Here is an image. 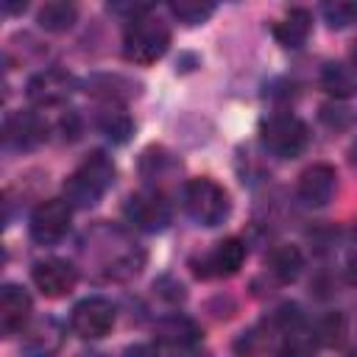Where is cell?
<instances>
[{"label":"cell","instance_id":"cell-23","mask_svg":"<svg viewBox=\"0 0 357 357\" xmlns=\"http://www.w3.org/2000/svg\"><path fill=\"white\" fill-rule=\"evenodd\" d=\"M167 8L184 25H201L215 14V3H209V0H176Z\"/></svg>","mask_w":357,"mask_h":357},{"label":"cell","instance_id":"cell-34","mask_svg":"<svg viewBox=\"0 0 357 357\" xmlns=\"http://www.w3.org/2000/svg\"><path fill=\"white\" fill-rule=\"evenodd\" d=\"M354 237H357V223H354Z\"/></svg>","mask_w":357,"mask_h":357},{"label":"cell","instance_id":"cell-20","mask_svg":"<svg viewBox=\"0 0 357 357\" xmlns=\"http://www.w3.org/2000/svg\"><path fill=\"white\" fill-rule=\"evenodd\" d=\"M321 86L335 100H346V98L357 95V73L340 61H326L321 67Z\"/></svg>","mask_w":357,"mask_h":357},{"label":"cell","instance_id":"cell-5","mask_svg":"<svg viewBox=\"0 0 357 357\" xmlns=\"http://www.w3.org/2000/svg\"><path fill=\"white\" fill-rule=\"evenodd\" d=\"M117 321V310L103 296H86L81 298L70 312V329L81 340H100L112 332Z\"/></svg>","mask_w":357,"mask_h":357},{"label":"cell","instance_id":"cell-14","mask_svg":"<svg viewBox=\"0 0 357 357\" xmlns=\"http://www.w3.org/2000/svg\"><path fill=\"white\" fill-rule=\"evenodd\" d=\"M31 310H33V301L25 287L14 282L0 287V332L6 337L22 332L31 324Z\"/></svg>","mask_w":357,"mask_h":357},{"label":"cell","instance_id":"cell-18","mask_svg":"<svg viewBox=\"0 0 357 357\" xmlns=\"http://www.w3.org/2000/svg\"><path fill=\"white\" fill-rule=\"evenodd\" d=\"M153 332L156 340L170 349H190L201 340V326L187 315H167L153 326Z\"/></svg>","mask_w":357,"mask_h":357},{"label":"cell","instance_id":"cell-3","mask_svg":"<svg viewBox=\"0 0 357 357\" xmlns=\"http://www.w3.org/2000/svg\"><path fill=\"white\" fill-rule=\"evenodd\" d=\"M181 204H184V212L198 226H218L231 212L229 192L209 176L187 178L184 187H181Z\"/></svg>","mask_w":357,"mask_h":357},{"label":"cell","instance_id":"cell-29","mask_svg":"<svg viewBox=\"0 0 357 357\" xmlns=\"http://www.w3.org/2000/svg\"><path fill=\"white\" fill-rule=\"evenodd\" d=\"M346 276H349V282H351V284H357V251L346 259Z\"/></svg>","mask_w":357,"mask_h":357},{"label":"cell","instance_id":"cell-11","mask_svg":"<svg viewBox=\"0 0 357 357\" xmlns=\"http://www.w3.org/2000/svg\"><path fill=\"white\" fill-rule=\"evenodd\" d=\"M47 120L36 112H14L3 123V142L11 151H31L47 139Z\"/></svg>","mask_w":357,"mask_h":357},{"label":"cell","instance_id":"cell-24","mask_svg":"<svg viewBox=\"0 0 357 357\" xmlns=\"http://www.w3.org/2000/svg\"><path fill=\"white\" fill-rule=\"evenodd\" d=\"M315 343H324V346H340L343 337H346V318L343 312H326L318 326H315Z\"/></svg>","mask_w":357,"mask_h":357},{"label":"cell","instance_id":"cell-25","mask_svg":"<svg viewBox=\"0 0 357 357\" xmlns=\"http://www.w3.org/2000/svg\"><path fill=\"white\" fill-rule=\"evenodd\" d=\"M321 14H324V20H326L329 28H346V25L357 22V3H346V0L324 3L321 6Z\"/></svg>","mask_w":357,"mask_h":357},{"label":"cell","instance_id":"cell-1","mask_svg":"<svg viewBox=\"0 0 357 357\" xmlns=\"http://www.w3.org/2000/svg\"><path fill=\"white\" fill-rule=\"evenodd\" d=\"M114 176H117V167L112 156H106L103 151H92L64 178V198L70 201V206H78V209L95 206L106 195V190L114 184Z\"/></svg>","mask_w":357,"mask_h":357},{"label":"cell","instance_id":"cell-15","mask_svg":"<svg viewBox=\"0 0 357 357\" xmlns=\"http://www.w3.org/2000/svg\"><path fill=\"white\" fill-rule=\"evenodd\" d=\"M84 86L92 98H100L106 106H120V103L131 100L134 95H139V84H134L131 78H126L120 73H98V75L86 78Z\"/></svg>","mask_w":357,"mask_h":357},{"label":"cell","instance_id":"cell-12","mask_svg":"<svg viewBox=\"0 0 357 357\" xmlns=\"http://www.w3.org/2000/svg\"><path fill=\"white\" fill-rule=\"evenodd\" d=\"M245 254H248V248H245V243L240 237H226L209 254H204L201 259H195L192 268L204 279H212V276H234L243 268Z\"/></svg>","mask_w":357,"mask_h":357},{"label":"cell","instance_id":"cell-32","mask_svg":"<svg viewBox=\"0 0 357 357\" xmlns=\"http://www.w3.org/2000/svg\"><path fill=\"white\" fill-rule=\"evenodd\" d=\"M351 70L357 73V42H354V47H351Z\"/></svg>","mask_w":357,"mask_h":357},{"label":"cell","instance_id":"cell-30","mask_svg":"<svg viewBox=\"0 0 357 357\" xmlns=\"http://www.w3.org/2000/svg\"><path fill=\"white\" fill-rule=\"evenodd\" d=\"M3 11H6V14H17V11H25V3H3Z\"/></svg>","mask_w":357,"mask_h":357},{"label":"cell","instance_id":"cell-19","mask_svg":"<svg viewBox=\"0 0 357 357\" xmlns=\"http://www.w3.org/2000/svg\"><path fill=\"white\" fill-rule=\"evenodd\" d=\"M301 268H304V257H301L298 245L279 243V245L271 248V254H268V271H271V276L276 282H282V284L296 282L298 273H301Z\"/></svg>","mask_w":357,"mask_h":357},{"label":"cell","instance_id":"cell-26","mask_svg":"<svg viewBox=\"0 0 357 357\" xmlns=\"http://www.w3.org/2000/svg\"><path fill=\"white\" fill-rule=\"evenodd\" d=\"M290 337L284 340V346H282V354L279 357H312L315 354V337H304L301 332H287Z\"/></svg>","mask_w":357,"mask_h":357},{"label":"cell","instance_id":"cell-7","mask_svg":"<svg viewBox=\"0 0 357 357\" xmlns=\"http://www.w3.org/2000/svg\"><path fill=\"white\" fill-rule=\"evenodd\" d=\"M70 220H73V206L67 198H47L42 201L33 212H31V223L28 231L33 237V243L39 245H53L59 243L67 231H70Z\"/></svg>","mask_w":357,"mask_h":357},{"label":"cell","instance_id":"cell-17","mask_svg":"<svg viewBox=\"0 0 357 357\" xmlns=\"http://www.w3.org/2000/svg\"><path fill=\"white\" fill-rule=\"evenodd\" d=\"M178 159L173 156V153H167L165 148H148V151H142V156H139V173H142V178L148 181V190H159V192H165V181L170 178V176H176L178 173ZM167 195V192H165Z\"/></svg>","mask_w":357,"mask_h":357},{"label":"cell","instance_id":"cell-16","mask_svg":"<svg viewBox=\"0 0 357 357\" xmlns=\"http://www.w3.org/2000/svg\"><path fill=\"white\" fill-rule=\"evenodd\" d=\"M273 39L282 45V47H290V50H296V47H301L307 39H310V33H312V14L307 11V8H290V11H284V17L282 20H276L273 22Z\"/></svg>","mask_w":357,"mask_h":357},{"label":"cell","instance_id":"cell-28","mask_svg":"<svg viewBox=\"0 0 357 357\" xmlns=\"http://www.w3.org/2000/svg\"><path fill=\"white\" fill-rule=\"evenodd\" d=\"M59 131H61V137L64 139H78V134H81V117L75 114V112H67L61 120H59Z\"/></svg>","mask_w":357,"mask_h":357},{"label":"cell","instance_id":"cell-9","mask_svg":"<svg viewBox=\"0 0 357 357\" xmlns=\"http://www.w3.org/2000/svg\"><path fill=\"white\" fill-rule=\"evenodd\" d=\"M31 282L45 298H61V296L73 293V287L78 282V271L73 262H67L61 257H45V259L33 262Z\"/></svg>","mask_w":357,"mask_h":357},{"label":"cell","instance_id":"cell-31","mask_svg":"<svg viewBox=\"0 0 357 357\" xmlns=\"http://www.w3.org/2000/svg\"><path fill=\"white\" fill-rule=\"evenodd\" d=\"M349 162H351V167H357V139H354L351 148H349Z\"/></svg>","mask_w":357,"mask_h":357},{"label":"cell","instance_id":"cell-8","mask_svg":"<svg viewBox=\"0 0 357 357\" xmlns=\"http://www.w3.org/2000/svg\"><path fill=\"white\" fill-rule=\"evenodd\" d=\"M78 81L61 70V67H47V70H39L28 78L25 84V95L33 106L39 109H50V106H61L73 92H75Z\"/></svg>","mask_w":357,"mask_h":357},{"label":"cell","instance_id":"cell-4","mask_svg":"<svg viewBox=\"0 0 357 357\" xmlns=\"http://www.w3.org/2000/svg\"><path fill=\"white\" fill-rule=\"evenodd\" d=\"M262 148L276 159H296L310 145V128L301 117L290 112H276L259 123Z\"/></svg>","mask_w":357,"mask_h":357},{"label":"cell","instance_id":"cell-2","mask_svg":"<svg viewBox=\"0 0 357 357\" xmlns=\"http://www.w3.org/2000/svg\"><path fill=\"white\" fill-rule=\"evenodd\" d=\"M170 47V28L153 14L126 22L123 33V59L131 64H153Z\"/></svg>","mask_w":357,"mask_h":357},{"label":"cell","instance_id":"cell-6","mask_svg":"<svg viewBox=\"0 0 357 357\" xmlns=\"http://www.w3.org/2000/svg\"><path fill=\"white\" fill-rule=\"evenodd\" d=\"M123 215L139 231H162L170 223V201L159 190H139L126 198Z\"/></svg>","mask_w":357,"mask_h":357},{"label":"cell","instance_id":"cell-33","mask_svg":"<svg viewBox=\"0 0 357 357\" xmlns=\"http://www.w3.org/2000/svg\"><path fill=\"white\" fill-rule=\"evenodd\" d=\"M78 357H106V354H100V351H81Z\"/></svg>","mask_w":357,"mask_h":357},{"label":"cell","instance_id":"cell-10","mask_svg":"<svg viewBox=\"0 0 357 357\" xmlns=\"http://www.w3.org/2000/svg\"><path fill=\"white\" fill-rule=\"evenodd\" d=\"M64 346V326L53 318H36L22 329L20 340V354L22 357H56Z\"/></svg>","mask_w":357,"mask_h":357},{"label":"cell","instance_id":"cell-13","mask_svg":"<svg viewBox=\"0 0 357 357\" xmlns=\"http://www.w3.org/2000/svg\"><path fill=\"white\" fill-rule=\"evenodd\" d=\"M335 190H337V173L326 162H315L307 170H301L296 184V192L307 206H326L335 198Z\"/></svg>","mask_w":357,"mask_h":357},{"label":"cell","instance_id":"cell-27","mask_svg":"<svg viewBox=\"0 0 357 357\" xmlns=\"http://www.w3.org/2000/svg\"><path fill=\"white\" fill-rule=\"evenodd\" d=\"M321 120L332 128H346L351 123V112L343 109V106H324L321 109Z\"/></svg>","mask_w":357,"mask_h":357},{"label":"cell","instance_id":"cell-22","mask_svg":"<svg viewBox=\"0 0 357 357\" xmlns=\"http://www.w3.org/2000/svg\"><path fill=\"white\" fill-rule=\"evenodd\" d=\"M95 123H98V128H100L114 145L128 142L131 134H134V120H131L128 112H123L120 106H106L103 112H98Z\"/></svg>","mask_w":357,"mask_h":357},{"label":"cell","instance_id":"cell-21","mask_svg":"<svg viewBox=\"0 0 357 357\" xmlns=\"http://www.w3.org/2000/svg\"><path fill=\"white\" fill-rule=\"evenodd\" d=\"M75 20H78V6L67 3V0H50L36 11V25L42 31H50V33L70 31L75 25Z\"/></svg>","mask_w":357,"mask_h":357}]
</instances>
